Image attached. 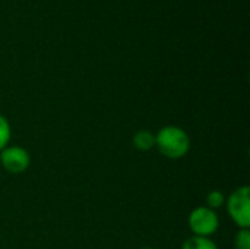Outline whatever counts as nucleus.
Wrapping results in <instances>:
<instances>
[{
  "instance_id": "obj_9",
  "label": "nucleus",
  "mask_w": 250,
  "mask_h": 249,
  "mask_svg": "<svg viewBox=\"0 0 250 249\" xmlns=\"http://www.w3.org/2000/svg\"><path fill=\"white\" fill-rule=\"evenodd\" d=\"M234 248L250 249V229H239L234 236Z\"/></svg>"
},
{
  "instance_id": "obj_8",
  "label": "nucleus",
  "mask_w": 250,
  "mask_h": 249,
  "mask_svg": "<svg viewBox=\"0 0 250 249\" xmlns=\"http://www.w3.org/2000/svg\"><path fill=\"white\" fill-rule=\"evenodd\" d=\"M226 204V195L224 192L221 191H211L208 195H207V207L211 208V210H218L220 207H223Z\"/></svg>"
},
{
  "instance_id": "obj_1",
  "label": "nucleus",
  "mask_w": 250,
  "mask_h": 249,
  "mask_svg": "<svg viewBox=\"0 0 250 249\" xmlns=\"http://www.w3.org/2000/svg\"><path fill=\"white\" fill-rule=\"evenodd\" d=\"M189 134L176 125H166L155 134V147L161 156L170 160L183 158L190 150Z\"/></svg>"
},
{
  "instance_id": "obj_10",
  "label": "nucleus",
  "mask_w": 250,
  "mask_h": 249,
  "mask_svg": "<svg viewBox=\"0 0 250 249\" xmlns=\"http://www.w3.org/2000/svg\"><path fill=\"white\" fill-rule=\"evenodd\" d=\"M138 249H154V248H149V247H142V248H138Z\"/></svg>"
},
{
  "instance_id": "obj_7",
  "label": "nucleus",
  "mask_w": 250,
  "mask_h": 249,
  "mask_svg": "<svg viewBox=\"0 0 250 249\" xmlns=\"http://www.w3.org/2000/svg\"><path fill=\"white\" fill-rule=\"evenodd\" d=\"M12 138V126L6 116L0 113V151L6 148Z\"/></svg>"
},
{
  "instance_id": "obj_5",
  "label": "nucleus",
  "mask_w": 250,
  "mask_h": 249,
  "mask_svg": "<svg viewBox=\"0 0 250 249\" xmlns=\"http://www.w3.org/2000/svg\"><path fill=\"white\" fill-rule=\"evenodd\" d=\"M133 147L139 151H149L155 147V134L149 129H141L133 135Z\"/></svg>"
},
{
  "instance_id": "obj_3",
  "label": "nucleus",
  "mask_w": 250,
  "mask_h": 249,
  "mask_svg": "<svg viewBox=\"0 0 250 249\" xmlns=\"http://www.w3.org/2000/svg\"><path fill=\"white\" fill-rule=\"evenodd\" d=\"M188 225L193 236L211 238L220 229V216L215 210H211L207 205H199L190 211Z\"/></svg>"
},
{
  "instance_id": "obj_4",
  "label": "nucleus",
  "mask_w": 250,
  "mask_h": 249,
  "mask_svg": "<svg viewBox=\"0 0 250 249\" xmlns=\"http://www.w3.org/2000/svg\"><path fill=\"white\" fill-rule=\"evenodd\" d=\"M0 164L6 172L12 175H21L28 170L31 164V156L28 150L21 145H7L0 151Z\"/></svg>"
},
{
  "instance_id": "obj_2",
  "label": "nucleus",
  "mask_w": 250,
  "mask_h": 249,
  "mask_svg": "<svg viewBox=\"0 0 250 249\" xmlns=\"http://www.w3.org/2000/svg\"><path fill=\"white\" fill-rule=\"evenodd\" d=\"M227 213L239 229H250V188L242 185L226 198Z\"/></svg>"
},
{
  "instance_id": "obj_6",
  "label": "nucleus",
  "mask_w": 250,
  "mask_h": 249,
  "mask_svg": "<svg viewBox=\"0 0 250 249\" xmlns=\"http://www.w3.org/2000/svg\"><path fill=\"white\" fill-rule=\"evenodd\" d=\"M182 249H218V245L215 244V241H212V238L190 236L183 242Z\"/></svg>"
}]
</instances>
